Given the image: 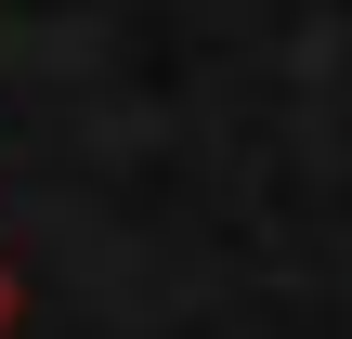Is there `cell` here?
Returning a JSON list of instances; mask_svg holds the SVG:
<instances>
[{
    "label": "cell",
    "instance_id": "cell-1",
    "mask_svg": "<svg viewBox=\"0 0 352 339\" xmlns=\"http://www.w3.org/2000/svg\"><path fill=\"white\" fill-rule=\"evenodd\" d=\"M13 314H26V287H13V261H0V339H13Z\"/></svg>",
    "mask_w": 352,
    "mask_h": 339
}]
</instances>
